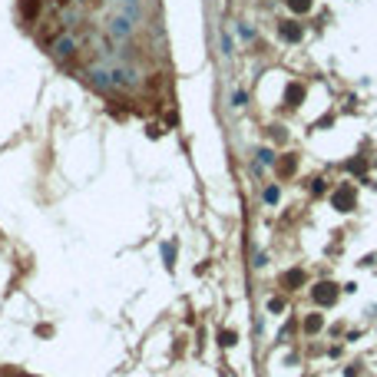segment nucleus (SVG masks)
I'll use <instances>...</instances> for the list:
<instances>
[{
    "label": "nucleus",
    "instance_id": "nucleus-5",
    "mask_svg": "<svg viewBox=\"0 0 377 377\" xmlns=\"http://www.w3.org/2000/svg\"><path fill=\"white\" fill-rule=\"evenodd\" d=\"M351 205H354V192L344 186L334 192V209H341V212H351Z\"/></svg>",
    "mask_w": 377,
    "mask_h": 377
},
{
    "label": "nucleus",
    "instance_id": "nucleus-6",
    "mask_svg": "<svg viewBox=\"0 0 377 377\" xmlns=\"http://www.w3.org/2000/svg\"><path fill=\"white\" fill-rule=\"evenodd\" d=\"M89 83L96 89H110V73H106V67H93L89 70Z\"/></svg>",
    "mask_w": 377,
    "mask_h": 377
},
{
    "label": "nucleus",
    "instance_id": "nucleus-8",
    "mask_svg": "<svg viewBox=\"0 0 377 377\" xmlns=\"http://www.w3.org/2000/svg\"><path fill=\"white\" fill-rule=\"evenodd\" d=\"M288 7L295 13H308L311 10V0H288Z\"/></svg>",
    "mask_w": 377,
    "mask_h": 377
},
{
    "label": "nucleus",
    "instance_id": "nucleus-7",
    "mask_svg": "<svg viewBox=\"0 0 377 377\" xmlns=\"http://www.w3.org/2000/svg\"><path fill=\"white\" fill-rule=\"evenodd\" d=\"M278 34L285 37L288 43H298V40H301V27H298V23H281V27H278Z\"/></svg>",
    "mask_w": 377,
    "mask_h": 377
},
{
    "label": "nucleus",
    "instance_id": "nucleus-12",
    "mask_svg": "<svg viewBox=\"0 0 377 377\" xmlns=\"http://www.w3.org/2000/svg\"><path fill=\"white\" fill-rule=\"evenodd\" d=\"M285 281H288L291 288H298V285H301V271H288V278H285Z\"/></svg>",
    "mask_w": 377,
    "mask_h": 377
},
{
    "label": "nucleus",
    "instance_id": "nucleus-3",
    "mask_svg": "<svg viewBox=\"0 0 377 377\" xmlns=\"http://www.w3.org/2000/svg\"><path fill=\"white\" fill-rule=\"evenodd\" d=\"M311 298L318 301V304H331V301L338 298V291H334V285H328V281H321L318 288L311 291Z\"/></svg>",
    "mask_w": 377,
    "mask_h": 377
},
{
    "label": "nucleus",
    "instance_id": "nucleus-4",
    "mask_svg": "<svg viewBox=\"0 0 377 377\" xmlns=\"http://www.w3.org/2000/svg\"><path fill=\"white\" fill-rule=\"evenodd\" d=\"M73 53H76V40H73V37L53 40V56H73Z\"/></svg>",
    "mask_w": 377,
    "mask_h": 377
},
{
    "label": "nucleus",
    "instance_id": "nucleus-13",
    "mask_svg": "<svg viewBox=\"0 0 377 377\" xmlns=\"http://www.w3.org/2000/svg\"><path fill=\"white\" fill-rule=\"evenodd\" d=\"M222 50H225V53H232V37H228V34H222Z\"/></svg>",
    "mask_w": 377,
    "mask_h": 377
},
{
    "label": "nucleus",
    "instance_id": "nucleus-11",
    "mask_svg": "<svg viewBox=\"0 0 377 377\" xmlns=\"http://www.w3.org/2000/svg\"><path fill=\"white\" fill-rule=\"evenodd\" d=\"M258 159H262V166H271V162H275V152H271V149H262Z\"/></svg>",
    "mask_w": 377,
    "mask_h": 377
},
{
    "label": "nucleus",
    "instance_id": "nucleus-2",
    "mask_svg": "<svg viewBox=\"0 0 377 377\" xmlns=\"http://www.w3.org/2000/svg\"><path fill=\"white\" fill-rule=\"evenodd\" d=\"M110 34L116 37V40H122V37L133 34V17H126V13H119V17H113L110 20Z\"/></svg>",
    "mask_w": 377,
    "mask_h": 377
},
{
    "label": "nucleus",
    "instance_id": "nucleus-14",
    "mask_svg": "<svg viewBox=\"0 0 377 377\" xmlns=\"http://www.w3.org/2000/svg\"><path fill=\"white\" fill-rule=\"evenodd\" d=\"M265 202H278V188H268V192H265Z\"/></svg>",
    "mask_w": 377,
    "mask_h": 377
},
{
    "label": "nucleus",
    "instance_id": "nucleus-10",
    "mask_svg": "<svg viewBox=\"0 0 377 377\" xmlns=\"http://www.w3.org/2000/svg\"><path fill=\"white\" fill-rule=\"evenodd\" d=\"M304 328H308V331H318V328H321V314H311L308 321H304Z\"/></svg>",
    "mask_w": 377,
    "mask_h": 377
},
{
    "label": "nucleus",
    "instance_id": "nucleus-1",
    "mask_svg": "<svg viewBox=\"0 0 377 377\" xmlns=\"http://www.w3.org/2000/svg\"><path fill=\"white\" fill-rule=\"evenodd\" d=\"M110 73V89H129L139 83V73L133 67H106Z\"/></svg>",
    "mask_w": 377,
    "mask_h": 377
},
{
    "label": "nucleus",
    "instance_id": "nucleus-9",
    "mask_svg": "<svg viewBox=\"0 0 377 377\" xmlns=\"http://www.w3.org/2000/svg\"><path fill=\"white\" fill-rule=\"evenodd\" d=\"M298 100H301V86H298V83H291V86H288V103H291V106H298Z\"/></svg>",
    "mask_w": 377,
    "mask_h": 377
}]
</instances>
